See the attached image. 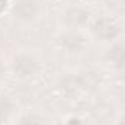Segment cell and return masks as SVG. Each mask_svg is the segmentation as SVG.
<instances>
[{"label": "cell", "mask_w": 125, "mask_h": 125, "mask_svg": "<svg viewBox=\"0 0 125 125\" xmlns=\"http://www.w3.org/2000/svg\"><path fill=\"white\" fill-rule=\"evenodd\" d=\"M44 70V58L35 48L16 50L9 58V74L19 83H29L41 76Z\"/></svg>", "instance_id": "obj_1"}, {"label": "cell", "mask_w": 125, "mask_h": 125, "mask_svg": "<svg viewBox=\"0 0 125 125\" xmlns=\"http://www.w3.org/2000/svg\"><path fill=\"white\" fill-rule=\"evenodd\" d=\"M7 15L15 23L21 26L36 25L44 16V1L42 0H10V7Z\"/></svg>", "instance_id": "obj_2"}, {"label": "cell", "mask_w": 125, "mask_h": 125, "mask_svg": "<svg viewBox=\"0 0 125 125\" xmlns=\"http://www.w3.org/2000/svg\"><path fill=\"white\" fill-rule=\"evenodd\" d=\"M55 39L58 48L68 55H83L93 41L87 29H61Z\"/></svg>", "instance_id": "obj_3"}, {"label": "cell", "mask_w": 125, "mask_h": 125, "mask_svg": "<svg viewBox=\"0 0 125 125\" xmlns=\"http://www.w3.org/2000/svg\"><path fill=\"white\" fill-rule=\"evenodd\" d=\"M87 31L90 33L92 39H99L100 42L108 45L119 39V36L122 35V22H119L114 16L103 15L92 19Z\"/></svg>", "instance_id": "obj_4"}, {"label": "cell", "mask_w": 125, "mask_h": 125, "mask_svg": "<svg viewBox=\"0 0 125 125\" xmlns=\"http://www.w3.org/2000/svg\"><path fill=\"white\" fill-rule=\"evenodd\" d=\"M92 19L90 9L80 3L67 4L60 13L61 29H87Z\"/></svg>", "instance_id": "obj_5"}, {"label": "cell", "mask_w": 125, "mask_h": 125, "mask_svg": "<svg viewBox=\"0 0 125 125\" xmlns=\"http://www.w3.org/2000/svg\"><path fill=\"white\" fill-rule=\"evenodd\" d=\"M103 62L114 74L125 79V42L116 39L108 44L103 51Z\"/></svg>", "instance_id": "obj_6"}, {"label": "cell", "mask_w": 125, "mask_h": 125, "mask_svg": "<svg viewBox=\"0 0 125 125\" xmlns=\"http://www.w3.org/2000/svg\"><path fill=\"white\" fill-rule=\"evenodd\" d=\"M12 125H50V118L41 109H19Z\"/></svg>", "instance_id": "obj_7"}, {"label": "cell", "mask_w": 125, "mask_h": 125, "mask_svg": "<svg viewBox=\"0 0 125 125\" xmlns=\"http://www.w3.org/2000/svg\"><path fill=\"white\" fill-rule=\"evenodd\" d=\"M18 102L9 94H0V125H12L18 112Z\"/></svg>", "instance_id": "obj_8"}, {"label": "cell", "mask_w": 125, "mask_h": 125, "mask_svg": "<svg viewBox=\"0 0 125 125\" xmlns=\"http://www.w3.org/2000/svg\"><path fill=\"white\" fill-rule=\"evenodd\" d=\"M9 77H10V74H9V60L4 58L0 54V86L3 83H6V80Z\"/></svg>", "instance_id": "obj_9"}, {"label": "cell", "mask_w": 125, "mask_h": 125, "mask_svg": "<svg viewBox=\"0 0 125 125\" xmlns=\"http://www.w3.org/2000/svg\"><path fill=\"white\" fill-rule=\"evenodd\" d=\"M112 125H125V111H121L119 114H116V116L112 121Z\"/></svg>", "instance_id": "obj_10"}, {"label": "cell", "mask_w": 125, "mask_h": 125, "mask_svg": "<svg viewBox=\"0 0 125 125\" xmlns=\"http://www.w3.org/2000/svg\"><path fill=\"white\" fill-rule=\"evenodd\" d=\"M10 7V0H0V15L7 13Z\"/></svg>", "instance_id": "obj_11"}, {"label": "cell", "mask_w": 125, "mask_h": 125, "mask_svg": "<svg viewBox=\"0 0 125 125\" xmlns=\"http://www.w3.org/2000/svg\"><path fill=\"white\" fill-rule=\"evenodd\" d=\"M122 33L125 35V22H122Z\"/></svg>", "instance_id": "obj_12"}]
</instances>
